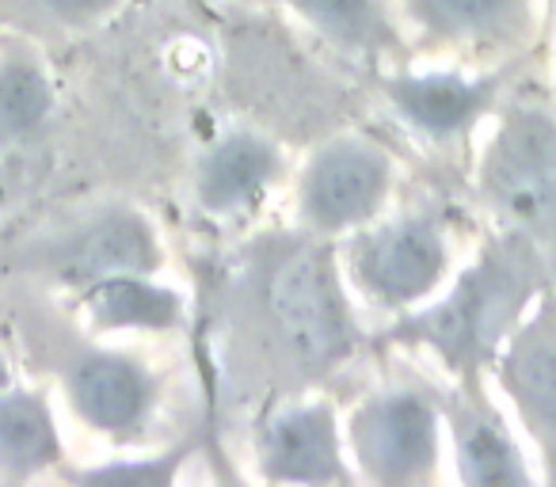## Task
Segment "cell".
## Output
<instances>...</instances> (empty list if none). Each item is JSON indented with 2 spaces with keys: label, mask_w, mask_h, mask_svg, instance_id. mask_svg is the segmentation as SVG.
<instances>
[{
  "label": "cell",
  "mask_w": 556,
  "mask_h": 487,
  "mask_svg": "<svg viewBox=\"0 0 556 487\" xmlns=\"http://www.w3.org/2000/svg\"><path fill=\"white\" fill-rule=\"evenodd\" d=\"M229 339L267 366L270 381L302 388L336 373L358 350V320L340 252L313 232H275L248 244L225 279Z\"/></svg>",
  "instance_id": "cell-1"
},
{
  "label": "cell",
  "mask_w": 556,
  "mask_h": 487,
  "mask_svg": "<svg viewBox=\"0 0 556 487\" xmlns=\"http://www.w3.org/2000/svg\"><path fill=\"white\" fill-rule=\"evenodd\" d=\"M553 282V259L522 232L495 229L442 297L401 312L386 343L434 355L454 381H484L503 343Z\"/></svg>",
  "instance_id": "cell-2"
},
{
  "label": "cell",
  "mask_w": 556,
  "mask_h": 487,
  "mask_svg": "<svg viewBox=\"0 0 556 487\" xmlns=\"http://www.w3.org/2000/svg\"><path fill=\"white\" fill-rule=\"evenodd\" d=\"M477 194L495 229L530 236L556 267V107H503L477 161Z\"/></svg>",
  "instance_id": "cell-3"
},
{
  "label": "cell",
  "mask_w": 556,
  "mask_h": 487,
  "mask_svg": "<svg viewBox=\"0 0 556 487\" xmlns=\"http://www.w3.org/2000/svg\"><path fill=\"white\" fill-rule=\"evenodd\" d=\"M442 431V393L416 381H393L351 408L343 441L358 479L378 487H416L439 476Z\"/></svg>",
  "instance_id": "cell-4"
},
{
  "label": "cell",
  "mask_w": 556,
  "mask_h": 487,
  "mask_svg": "<svg viewBox=\"0 0 556 487\" xmlns=\"http://www.w3.org/2000/svg\"><path fill=\"white\" fill-rule=\"evenodd\" d=\"M454 248H450L446 217L439 209H408V214L370 221L351 232L343 274L374 309L401 317L431 302L450 279Z\"/></svg>",
  "instance_id": "cell-5"
},
{
  "label": "cell",
  "mask_w": 556,
  "mask_h": 487,
  "mask_svg": "<svg viewBox=\"0 0 556 487\" xmlns=\"http://www.w3.org/2000/svg\"><path fill=\"white\" fill-rule=\"evenodd\" d=\"M47 358L58 373L73 415L88 431L134 446L149 438L164 403V377L138 355L115 347H100L88 339L50 335Z\"/></svg>",
  "instance_id": "cell-6"
},
{
  "label": "cell",
  "mask_w": 556,
  "mask_h": 487,
  "mask_svg": "<svg viewBox=\"0 0 556 487\" xmlns=\"http://www.w3.org/2000/svg\"><path fill=\"white\" fill-rule=\"evenodd\" d=\"M164 244L156 225L138 206H103L24 252V271L77 297L118 274H156Z\"/></svg>",
  "instance_id": "cell-7"
},
{
  "label": "cell",
  "mask_w": 556,
  "mask_h": 487,
  "mask_svg": "<svg viewBox=\"0 0 556 487\" xmlns=\"http://www.w3.org/2000/svg\"><path fill=\"white\" fill-rule=\"evenodd\" d=\"M396 161L366 133H340L313 149L298 179V229L340 240L386 214Z\"/></svg>",
  "instance_id": "cell-8"
},
{
  "label": "cell",
  "mask_w": 556,
  "mask_h": 487,
  "mask_svg": "<svg viewBox=\"0 0 556 487\" xmlns=\"http://www.w3.org/2000/svg\"><path fill=\"white\" fill-rule=\"evenodd\" d=\"M492 377L538 449L541 476L556 484V279L503 343Z\"/></svg>",
  "instance_id": "cell-9"
},
{
  "label": "cell",
  "mask_w": 556,
  "mask_h": 487,
  "mask_svg": "<svg viewBox=\"0 0 556 487\" xmlns=\"http://www.w3.org/2000/svg\"><path fill=\"white\" fill-rule=\"evenodd\" d=\"M255 469L267 484H355L348 441L328 400H287L252 431Z\"/></svg>",
  "instance_id": "cell-10"
},
{
  "label": "cell",
  "mask_w": 556,
  "mask_h": 487,
  "mask_svg": "<svg viewBox=\"0 0 556 487\" xmlns=\"http://www.w3.org/2000/svg\"><path fill=\"white\" fill-rule=\"evenodd\" d=\"M389 107L412 133L439 149H457L500 107L503 77H465V73H393L381 80Z\"/></svg>",
  "instance_id": "cell-11"
},
{
  "label": "cell",
  "mask_w": 556,
  "mask_h": 487,
  "mask_svg": "<svg viewBox=\"0 0 556 487\" xmlns=\"http://www.w3.org/2000/svg\"><path fill=\"white\" fill-rule=\"evenodd\" d=\"M282 171L287 156L267 133L232 126L194 161L191 198L210 221H240L263 206Z\"/></svg>",
  "instance_id": "cell-12"
},
{
  "label": "cell",
  "mask_w": 556,
  "mask_h": 487,
  "mask_svg": "<svg viewBox=\"0 0 556 487\" xmlns=\"http://www.w3.org/2000/svg\"><path fill=\"white\" fill-rule=\"evenodd\" d=\"M442 419L454 441V469L462 484L522 487L538 479L515 431L488 400L484 381H454V388L442 393Z\"/></svg>",
  "instance_id": "cell-13"
},
{
  "label": "cell",
  "mask_w": 556,
  "mask_h": 487,
  "mask_svg": "<svg viewBox=\"0 0 556 487\" xmlns=\"http://www.w3.org/2000/svg\"><path fill=\"white\" fill-rule=\"evenodd\" d=\"M401 12L424 47L469 54H507L538 27V0H401Z\"/></svg>",
  "instance_id": "cell-14"
},
{
  "label": "cell",
  "mask_w": 556,
  "mask_h": 487,
  "mask_svg": "<svg viewBox=\"0 0 556 487\" xmlns=\"http://www.w3.org/2000/svg\"><path fill=\"white\" fill-rule=\"evenodd\" d=\"M62 464L65 446L50 396L42 388L16 385V381L0 388V479L27 484Z\"/></svg>",
  "instance_id": "cell-15"
},
{
  "label": "cell",
  "mask_w": 556,
  "mask_h": 487,
  "mask_svg": "<svg viewBox=\"0 0 556 487\" xmlns=\"http://www.w3.org/2000/svg\"><path fill=\"white\" fill-rule=\"evenodd\" d=\"M96 332H176L187 324V302L156 274H118L77 294Z\"/></svg>",
  "instance_id": "cell-16"
},
{
  "label": "cell",
  "mask_w": 556,
  "mask_h": 487,
  "mask_svg": "<svg viewBox=\"0 0 556 487\" xmlns=\"http://www.w3.org/2000/svg\"><path fill=\"white\" fill-rule=\"evenodd\" d=\"M287 9L332 50L363 62L401 54L404 35L386 0H287Z\"/></svg>",
  "instance_id": "cell-17"
},
{
  "label": "cell",
  "mask_w": 556,
  "mask_h": 487,
  "mask_svg": "<svg viewBox=\"0 0 556 487\" xmlns=\"http://www.w3.org/2000/svg\"><path fill=\"white\" fill-rule=\"evenodd\" d=\"M54 77L31 42L0 47V145H27L54 118Z\"/></svg>",
  "instance_id": "cell-18"
},
{
  "label": "cell",
  "mask_w": 556,
  "mask_h": 487,
  "mask_svg": "<svg viewBox=\"0 0 556 487\" xmlns=\"http://www.w3.org/2000/svg\"><path fill=\"white\" fill-rule=\"evenodd\" d=\"M194 453V441H176L172 449L156 457H118L108 464H88V469H70L62 464V476L73 484H141V487H168L179 479V469Z\"/></svg>",
  "instance_id": "cell-19"
},
{
  "label": "cell",
  "mask_w": 556,
  "mask_h": 487,
  "mask_svg": "<svg viewBox=\"0 0 556 487\" xmlns=\"http://www.w3.org/2000/svg\"><path fill=\"white\" fill-rule=\"evenodd\" d=\"M126 0H12L20 27L27 31L85 35L103 27Z\"/></svg>",
  "instance_id": "cell-20"
},
{
  "label": "cell",
  "mask_w": 556,
  "mask_h": 487,
  "mask_svg": "<svg viewBox=\"0 0 556 487\" xmlns=\"http://www.w3.org/2000/svg\"><path fill=\"white\" fill-rule=\"evenodd\" d=\"M4 385H12V362H9V355H4V347H0V388Z\"/></svg>",
  "instance_id": "cell-21"
}]
</instances>
